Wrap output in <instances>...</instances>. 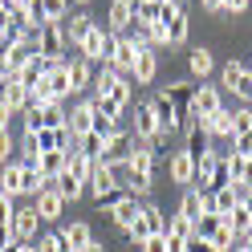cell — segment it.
<instances>
[{
	"label": "cell",
	"mask_w": 252,
	"mask_h": 252,
	"mask_svg": "<svg viewBox=\"0 0 252 252\" xmlns=\"http://www.w3.org/2000/svg\"><path fill=\"white\" fill-rule=\"evenodd\" d=\"M90 90L98 94V98H114L122 110L134 102V82L130 77H122V73H114L110 65H102L98 73H94V82H90Z\"/></svg>",
	"instance_id": "1"
},
{
	"label": "cell",
	"mask_w": 252,
	"mask_h": 252,
	"mask_svg": "<svg viewBox=\"0 0 252 252\" xmlns=\"http://www.w3.org/2000/svg\"><path fill=\"white\" fill-rule=\"evenodd\" d=\"M65 33H61V25H41L37 37H33V49L37 57H45L49 65H57V61H65Z\"/></svg>",
	"instance_id": "2"
},
{
	"label": "cell",
	"mask_w": 252,
	"mask_h": 252,
	"mask_svg": "<svg viewBox=\"0 0 252 252\" xmlns=\"http://www.w3.org/2000/svg\"><path fill=\"white\" fill-rule=\"evenodd\" d=\"M134 53H138V45H130L122 33H118V37L110 33V53H106L102 65H110V69L122 73V77H130V69H134Z\"/></svg>",
	"instance_id": "3"
},
{
	"label": "cell",
	"mask_w": 252,
	"mask_h": 252,
	"mask_svg": "<svg viewBox=\"0 0 252 252\" xmlns=\"http://www.w3.org/2000/svg\"><path fill=\"white\" fill-rule=\"evenodd\" d=\"M106 53H110V33H106L98 21H94V25H90V33L77 41V57H86L90 65H94V61H106Z\"/></svg>",
	"instance_id": "4"
},
{
	"label": "cell",
	"mask_w": 252,
	"mask_h": 252,
	"mask_svg": "<svg viewBox=\"0 0 252 252\" xmlns=\"http://www.w3.org/2000/svg\"><path fill=\"white\" fill-rule=\"evenodd\" d=\"M147 106H151V114H155V122H159V130H163V138H167V134H175V130H183V126H187V118H183L179 110H175V106H171V102L163 98V94H159V98H147Z\"/></svg>",
	"instance_id": "5"
},
{
	"label": "cell",
	"mask_w": 252,
	"mask_h": 252,
	"mask_svg": "<svg viewBox=\"0 0 252 252\" xmlns=\"http://www.w3.org/2000/svg\"><path fill=\"white\" fill-rule=\"evenodd\" d=\"M86 187L94 191V199H102L106 191H114V187H118V171H114V163H110V159H94Z\"/></svg>",
	"instance_id": "6"
},
{
	"label": "cell",
	"mask_w": 252,
	"mask_h": 252,
	"mask_svg": "<svg viewBox=\"0 0 252 252\" xmlns=\"http://www.w3.org/2000/svg\"><path fill=\"white\" fill-rule=\"evenodd\" d=\"M25 138L37 147V155H45V151H65V147L73 143V134L65 130V126H41L37 134H25Z\"/></svg>",
	"instance_id": "7"
},
{
	"label": "cell",
	"mask_w": 252,
	"mask_h": 252,
	"mask_svg": "<svg viewBox=\"0 0 252 252\" xmlns=\"http://www.w3.org/2000/svg\"><path fill=\"white\" fill-rule=\"evenodd\" d=\"M155 77H159V53H155L151 45H138V53H134V69H130V82H134V86H151Z\"/></svg>",
	"instance_id": "8"
},
{
	"label": "cell",
	"mask_w": 252,
	"mask_h": 252,
	"mask_svg": "<svg viewBox=\"0 0 252 252\" xmlns=\"http://www.w3.org/2000/svg\"><path fill=\"white\" fill-rule=\"evenodd\" d=\"M191 126H195L199 134H208V138H232V110H228V106H220L216 114L195 118Z\"/></svg>",
	"instance_id": "9"
},
{
	"label": "cell",
	"mask_w": 252,
	"mask_h": 252,
	"mask_svg": "<svg viewBox=\"0 0 252 252\" xmlns=\"http://www.w3.org/2000/svg\"><path fill=\"white\" fill-rule=\"evenodd\" d=\"M163 236H167V252H183L187 240L195 236V224H191V220H183V216H167Z\"/></svg>",
	"instance_id": "10"
},
{
	"label": "cell",
	"mask_w": 252,
	"mask_h": 252,
	"mask_svg": "<svg viewBox=\"0 0 252 252\" xmlns=\"http://www.w3.org/2000/svg\"><path fill=\"white\" fill-rule=\"evenodd\" d=\"M134 138L151 143L155 151H159V143H163V130H159V122H155V114H151V106H147V102L134 110Z\"/></svg>",
	"instance_id": "11"
},
{
	"label": "cell",
	"mask_w": 252,
	"mask_h": 252,
	"mask_svg": "<svg viewBox=\"0 0 252 252\" xmlns=\"http://www.w3.org/2000/svg\"><path fill=\"white\" fill-rule=\"evenodd\" d=\"M37 224H41V216L33 212V203L29 208H17V216H12V236H17V244H33L37 240Z\"/></svg>",
	"instance_id": "12"
},
{
	"label": "cell",
	"mask_w": 252,
	"mask_h": 252,
	"mask_svg": "<svg viewBox=\"0 0 252 252\" xmlns=\"http://www.w3.org/2000/svg\"><path fill=\"white\" fill-rule=\"evenodd\" d=\"M41 82H45V90H49V98H53V102H65L69 94H73V86H69V69H65V61H57V65H49V73H45Z\"/></svg>",
	"instance_id": "13"
},
{
	"label": "cell",
	"mask_w": 252,
	"mask_h": 252,
	"mask_svg": "<svg viewBox=\"0 0 252 252\" xmlns=\"http://www.w3.org/2000/svg\"><path fill=\"white\" fill-rule=\"evenodd\" d=\"M33 212L41 216V220H61V212H65V199L57 195V187H45V191H37L33 195Z\"/></svg>",
	"instance_id": "14"
},
{
	"label": "cell",
	"mask_w": 252,
	"mask_h": 252,
	"mask_svg": "<svg viewBox=\"0 0 252 252\" xmlns=\"http://www.w3.org/2000/svg\"><path fill=\"white\" fill-rule=\"evenodd\" d=\"M224 106L220 98V86H195V98H191V118H208Z\"/></svg>",
	"instance_id": "15"
},
{
	"label": "cell",
	"mask_w": 252,
	"mask_h": 252,
	"mask_svg": "<svg viewBox=\"0 0 252 252\" xmlns=\"http://www.w3.org/2000/svg\"><path fill=\"white\" fill-rule=\"evenodd\" d=\"M163 98L179 110L183 118H191V98H195V82H171L167 90H163Z\"/></svg>",
	"instance_id": "16"
},
{
	"label": "cell",
	"mask_w": 252,
	"mask_h": 252,
	"mask_svg": "<svg viewBox=\"0 0 252 252\" xmlns=\"http://www.w3.org/2000/svg\"><path fill=\"white\" fill-rule=\"evenodd\" d=\"M134 25V0H114L110 4V21H106V33H126V29Z\"/></svg>",
	"instance_id": "17"
},
{
	"label": "cell",
	"mask_w": 252,
	"mask_h": 252,
	"mask_svg": "<svg viewBox=\"0 0 252 252\" xmlns=\"http://www.w3.org/2000/svg\"><path fill=\"white\" fill-rule=\"evenodd\" d=\"M138 216H143V203H138L134 195H126V199H118L114 208H110V220H114V224H118L122 232H130Z\"/></svg>",
	"instance_id": "18"
},
{
	"label": "cell",
	"mask_w": 252,
	"mask_h": 252,
	"mask_svg": "<svg viewBox=\"0 0 252 252\" xmlns=\"http://www.w3.org/2000/svg\"><path fill=\"white\" fill-rule=\"evenodd\" d=\"M0 102H4L12 114H25V110H29V90L17 82V77H4V86H0Z\"/></svg>",
	"instance_id": "19"
},
{
	"label": "cell",
	"mask_w": 252,
	"mask_h": 252,
	"mask_svg": "<svg viewBox=\"0 0 252 252\" xmlns=\"http://www.w3.org/2000/svg\"><path fill=\"white\" fill-rule=\"evenodd\" d=\"M65 69H69V86H73V94H82V90H90V82H94V65L86 57H65Z\"/></svg>",
	"instance_id": "20"
},
{
	"label": "cell",
	"mask_w": 252,
	"mask_h": 252,
	"mask_svg": "<svg viewBox=\"0 0 252 252\" xmlns=\"http://www.w3.org/2000/svg\"><path fill=\"white\" fill-rule=\"evenodd\" d=\"M25 167L21 163H4L0 167V195H8V199H17V195H25Z\"/></svg>",
	"instance_id": "21"
},
{
	"label": "cell",
	"mask_w": 252,
	"mask_h": 252,
	"mask_svg": "<svg viewBox=\"0 0 252 252\" xmlns=\"http://www.w3.org/2000/svg\"><path fill=\"white\" fill-rule=\"evenodd\" d=\"M61 240H65V252H86L90 240H94V228L82 224V220H77V224H65L61 228Z\"/></svg>",
	"instance_id": "22"
},
{
	"label": "cell",
	"mask_w": 252,
	"mask_h": 252,
	"mask_svg": "<svg viewBox=\"0 0 252 252\" xmlns=\"http://www.w3.org/2000/svg\"><path fill=\"white\" fill-rule=\"evenodd\" d=\"M167 171H171V183L191 187V179H195V159H191L187 151H175V155H171V163H167Z\"/></svg>",
	"instance_id": "23"
},
{
	"label": "cell",
	"mask_w": 252,
	"mask_h": 252,
	"mask_svg": "<svg viewBox=\"0 0 252 252\" xmlns=\"http://www.w3.org/2000/svg\"><path fill=\"white\" fill-rule=\"evenodd\" d=\"M94 126V110H90V102H77L73 110H65V130L77 138V134H86Z\"/></svg>",
	"instance_id": "24"
},
{
	"label": "cell",
	"mask_w": 252,
	"mask_h": 252,
	"mask_svg": "<svg viewBox=\"0 0 252 252\" xmlns=\"http://www.w3.org/2000/svg\"><path fill=\"white\" fill-rule=\"evenodd\" d=\"M134 147V134H126V130H114L110 138H102V159H126Z\"/></svg>",
	"instance_id": "25"
},
{
	"label": "cell",
	"mask_w": 252,
	"mask_h": 252,
	"mask_svg": "<svg viewBox=\"0 0 252 252\" xmlns=\"http://www.w3.org/2000/svg\"><path fill=\"white\" fill-rule=\"evenodd\" d=\"M90 167H94V159H86V155L69 143V147H65V171H69L77 183H86V179H90Z\"/></svg>",
	"instance_id": "26"
},
{
	"label": "cell",
	"mask_w": 252,
	"mask_h": 252,
	"mask_svg": "<svg viewBox=\"0 0 252 252\" xmlns=\"http://www.w3.org/2000/svg\"><path fill=\"white\" fill-rule=\"evenodd\" d=\"M90 25H94L90 12H69V21L61 25V33H65V41H69V45H77V41L90 33Z\"/></svg>",
	"instance_id": "27"
},
{
	"label": "cell",
	"mask_w": 252,
	"mask_h": 252,
	"mask_svg": "<svg viewBox=\"0 0 252 252\" xmlns=\"http://www.w3.org/2000/svg\"><path fill=\"white\" fill-rule=\"evenodd\" d=\"M37 171L53 183L61 171H65V151H45V155H37Z\"/></svg>",
	"instance_id": "28"
},
{
	"label": "cell",
	"mask_w": 252,
	"mask_h": 252,
	"mask_svg": "<svg viewBox=\"0 0 252 252\" xmlns=\"http://www.w3.org/2000/svg\"><path fill=\"white\" fill-rule=\"evenodd\" d=\"M187 69H191V73L199 77V82H203V77H208V73L216 69V57H212V49H208V45L191 49V57H187Z\"/></svg>",
	"instance_id": "29"
},
{
	"label": "cell",
	"mask_w": 252,
	"mask_h": 252,
	"mask_svg": "<svg viewBox=\"0 0 252 252\" xmlns=\"http://www.w3.org/2000/svg\"><path fill=\"white\" fill-rule=\"evenodd\" d=\"M163 29H167V45H183V41H187V33H191V21H187V12L179 8V12H175V17H171Z\"/></svg>",
	"instance_id": "30"
},
{
	"label": "cell",
	"mask_w": 252,
	"mask_h": 252,
	"mask_svg": "<svg viewBox=\"0 0 252 252\" xmlns=\"http://www.w3.org/2000/svg\"><path fill=\"white\" fill-rule=\"evenodd\" d=\"M53 187H57V195L65 199V203H73V199H82V191H86V183H77L69 171H61V175L53 179Z\"/></svg>",
	"instance_id": "31"
},
{
	"label": "cell",
	"mask_w": 252,
	"mask_h": 252,
	"mask_svg": "<svg viewBox=\"0 0 252 252\" xmlns=\"http://www.w3.org/2000/svg\"><path fill=\"white\" fill-rule=\"evenodd\" d=\"M212 203H216V216H228L236 203H240V187H216V191H212Z\"/></svg>",
	"instance_id": "32"
},
{
	"label": "cell",
	"mask_w": 252,
	"mask_h": 252,
	"mask_svg": "<svg viewBox=\"0 0 252 252\" xmlns=\"http://www.w3.org/2000/svg\"><path fill=\"white\" fill-rule=\"evenodd\" d=\"M73 147L86 155V159H102V134H94V130H86V134H77L73 138Z\"/></svg>",
	"instance_id": "33"
},
{
	"label": "cell",
	"mask_w": 252,
	"mask_h": 252,
	"mask_svg": "<svg viewBox=\"0 0 252 252\" xmlns=\"http://www.w3.org/2000/svg\"><path fill=\"white\" fill-rule=\"evenodd\" d=\"M90 110H94V118H122V106L114 102V98H98V94H94V98H90Z\"/></svg>",
	"instance_id": "34"
},
{
	"label": "cell",
	"mask_w": 252,
	"mask_h": 252,
	"mask_svg": "<svg viewBox=\"0 0 252 252\" xmlns=\"http://www.w3.org/2000/svg\"><path fill=\"white\" fill-rule=\"evenodd\" d=\"M143 228H147L151 236L167 228V216H163V208H159V203H143Z\"/></svg>",
	"instance_id": "35"
},
{
	"label": "cell",
	"mask_w": 252,
	"mask_h": 252,
	"mask_svg": "<svg viewBox=\"0 0 252 252\" xmlns=\"http://www.w3.org/2000/svg\"><path fill=\"white\" fill-rule=\"evenodd\" d=\"M41 12H45V25H61L65 21V12H69V0H37Z\"/></svg>",
	"instance_id": "36"
},
{
	"label": "cell",
	"mask_w": 252,
	"mask_h": 252,
	"mask_svg": "<svg viewBox=\"0 0 252 252\" xmlns=\"http://www.w3.org/2000/svg\"><path fill=\"white\" fill-rule=\"evenodd\" d=\"M41 126H65V102H49V106H37Z\"/></svg>",
	"instance_id": "37"
},
{
	"label": "cell",
	"mask_w": 252,
	"mask_h": 252,
	"mask_svg": "<svg viewBox=\"0 0 252 252\" xmlns=\"http://www.w3.org/2000/svg\"><path fill=\"white\" fill-rule=\"evenodd\" d=\"M175 216L191 220V224L199 220V191H195V187H187V191H183V199H179V212H175Z\"/></svg>",
	"instance_id": "38"
},
{
	"label": "cell",
	"mask_w": 252,
	"mask_h": 252,
	"mask_svg": "<svg viewBox=\"0 0 252 252\" xmlns=\"http://www.w3.org/2000/svg\"><path fill=\"white\" fill-rule=\"evenodd\" d=\"M134 21L159 25V0H134Z\"/></svg>",
	"instance_id": "39"
},
{
	"label": "cell",
	"mask_w": 252,
	"mask_h": 252,
	"mask_svg": "<svg viewBox=\"0 0 252 252\" xmlns=\"http://www.w3.org/2000/svg\"><path fill=\"white\" fill-rule=\"evenodd\" d=\"M216 187H232V175H228V151H220V159L212 167V191Z\"/></svg>",
	"instance_id": "40"
},
{
	"label": "cell",
	"mask_w": 252,
	"mask_h": 252,
	"mask_svg": "<svg viewBox=\"0 0 252 252\" xmlns=\"http://www.w3.org/2000/svg\"><path fill=\"white\" fill-rule=\"evenodd\" d=\"M232 134H252V110L248 106L232 110Z\"/></svg>",
	"instance_id": "41"
},
{
	"label": "cell",
	"mask_w": 252,
	"mask_h": 252,
	"mask_svg": "<svg viewBox=\"0 0 252 252\" xmlns=\"http://www.w3.org/2000/svg\"><path fill=\"white\" fill-rule=\"evenodd\" d=\"M244 69H248L244 61H228V65L220 69V86H224V90H232L236 82H240V73H244Z\"/></svg>",
	"instance_id": "42"
},
{
	"label": "cell",
	"mask_w": 252,
	"mask_h": 252,
	"mask_svg": "<svg viewBox=\"0 0 252 252\" xmlns=\"http://www.w3.org/2000/svg\"><path fill=\"white\" fill-rule=\"evenodd\" d=\"M228 175H232V187H240L244 175H248V159H240V155L228 151Z\"/></svg>",
	"instance_id": "43"
},
{
	"label": "cell",
	"mask_w": 252,
	"mask_h": 252,
	"mask_svg": "<svg viewBox=\"0 0 252 252\" xmlns=\"http://www.w3.org/2000/svg\"><path fill=\"white\" fill-rule=\"evenodd\" d=\"M37 252H65V240H61V232H45L41 240H33Z\"/></svg>",
	"instance_id": "44"
},
{
	"label": "cell",
	"mask_w": 252,
	"mask_h": 252,
	"mask_svg": "<svg viewBox=\"0 0 252 252\" xmlns=\"http://www.w3.org/2000/svg\"><path fill=\"white\" fill-rule=\"evenodd\" d=\"M228 147H232V155H240V159H252V134H232Z\"/></svg>",
	"instance_id": "45"
},
{
	"label": "cell",
	"mask_w": 252,
	"mask_h": 252,
	"mask_svg": "<svg viewBox=\"0 0 252 252\" xmlns=\"http://www.w3.org/2000/svg\"><path fill=\"white\" fill-rule=\"evenodd\" d=\"M232 94H236L240 102H252V69H244V73H240V82L232 86Z\"/></svg>",
	"instance_id": "46"
},
{
	"label": "cell",
	"mask_w": 252,
	"mask_h": 252,
	"mask_svg": "<svg viewBox=\"0 0 252 252\" xmlns=\"http://www.w3.org/2000/svg\"><path fill=\"white\" fill-rule=\"evenodd\" d=\"M12 151H17V143H12L8 126H0V163H12Z\"/></svg>",
	"instance_id": "47"
},
{
	"label": "cell",
	"mask_w": 252,
	"mask_h": 252,
	"mask_svg": "<svg viewBox=\"0 0 252 252\" xmlns=\"http://www.w3.org/2000/svg\"><path fill=\"white\" fill-rule=\"evenodd\" d=\"M138 248H143V252H167V236H163V232H155V236H147Z\"/></svg>",
	"instance_id": "48"
},
{
	"label": "cell",
	"mask_w": 252,
	"mask_h": 252,
	"mask_svg": "<svg viewBox=\"0 0 252 252\" xmlns=\"http://www.w3.org/2000/svg\"><path fill=\"white\" fill-rule=\"evenodd\" d=\"M90 130H94V134H102V138H110V134L118 130V122H114V118H94Z\"/></svg>",
	"instance_id": "49"
},
{
	"label": "cell",
	"mask_w": 252,
	"mask_h": 252,
	"mask_svg": "<svg viewBox=\"0 0 252 252\" xmlns=\"http://www.w3.org/2000/svg\"><path fill=\"white\" fill-rule=\"evenodd\" d=\"M12 216H17V199L0 195V224H12Z\"/></svg>",
	"instance_id": "50"
},
{
	"label": "cell",
	"mask_w": 252,
	"mask_h": 252,
	"mask_svg": "<svg viewBox=\"0 0 252 252\" xmlns=\"http://www.w3.org/2000/svg\"><path fill=\"white\" fill-rule=\"evenodd\" d=\"M0 252H17V236L8 224H0Z\"/></svg>",
	"instance_id": "51"
},
{
	"label": "cell",
	"mask_w": 252,
	"mask_h": 252,
	"mask_svg": "<svg viewBox=\"0 0 252 252\" xmlns=\"http://www.w3.org/2000/svg\"><path fill=\"white\" fill-rule=\"evenodd\" d=\"M252 0H220V12H248Z\"/></svg>",
	"instance_id": "52"
},
{
	"label": "cell",
	"mask_w": 252,
	"mask_h": 252,
	"mask_svg": "<svg viewBox=\"0 0 252 252\" xmlns=\"http://www.w3.org/2000/svg\"><path fill=\"white\" fill-rule=\"evenodd\" d=\"M199 216H216V203H212V191H199Z\"/></svg>",
	"instance_id": "53"
},
{
	"label": "cell",
	"mask_w": 252,
	"mask_h": 252,
	"mask_svg": "<svg viewBox=\"0 0 252 252\" xmlns=\"http://www.w3.org/2000/svg\"><path fill=\"white\" fill-rule=\"evenodd\" d=\"M240 203H244V208L252 212V187H240Z\"/></svg>",
	"instance_id": "54"
},
{
	"label": "cell",
	"mask_w": 252,
	"mask_h": 252,
	"mask_svg": "<svg viewBox=\"0 0 252 252\" xmlns=\"http://www.w3.org/2000/svg\"><path fill=\"white\" fill-rule=\"evenodd\" d=\"M8 118H12V110H8L4 102H0V126H8Z\"/></svg>",
	"instance_id": "55"
},
{
	"label": "cell",
	"mask_w": 252,
	"mask_h": 252,
	"mask_svg": "<svg viewBox=\"0 0 252 252\" xmlns=\"http://www.w3.org/2000/svg\"><path fill=\"white\" fill-rule=\"evenodd\" d=\"M199 4L208 8V12H220V0H199Z\"/></svg>",
	"instance_id": "56"
},
{
	"label": "cell",
	"mask_w": 252,
	"mask_h": 252,
	"mask_svg": "<svg viewBox=\"0 0 252 252\" xmlns=\"http://www.w3.org/2000/svg\"><path fill=\"white\" fill-rule=\"evenodd\" d=\"M4 77H8V65H4V53H0V86H4Z\"/></svg>",
	"instance_id": "57"
},
{
	"label": "cell",
	"mask_w": 252,
	"mask_h": 252,
	"mask_svg": "<svg viewBox=\"0 0 252 252\" xmlns=\"http://www.w3.org/2000/svg\"><path fill=\"white\" fill-rule=\"evenodd\" d=\"M86 252H106V248H102L98 240H90V248H86Z\"/></svg>",
	"instance_id": "58"
},
{
	"label": "cell",
	"mask_w": 252,
	"mask_h": 252,
	"mask_svg": "<svg viewBox=\"0 0 252 252\" xmlns=\"http://www.w3.org/2000/svg\"><path fill=\"white\" fill-rule=\"evenodd\" d=\"M17 252H37V244H17Z\"/></svg>",
	"instance_id": "59"
},
{
	"label": "cell",
	"mask_w": 252,
	"mask_h": 252,
	"mask_svg": "<svg viewBox=\"0 0 252 252\" xmlns=\"http://www.w3.org/2000/svg\"><path fill=\"white\" fill-rule=\"evenodd\" d=\"M4 25H8V17H4V12H0V33H4Z\"/></svg>",
	"instance_id": "60"
},
{
	"label": "cell",
	"mask_w": 252,
	"mask_h": 252,
	"mask_svg": "<svg viewBox=\"0 0 252 252\" xmlns=\"http://www.w3.org/2000/svg\"><path fill=\"white\" fill-rule=\"evenodd\" d=\"M77 4H90V0H77Z\"/></svg>",
	"instance_id": "61"
},
{
	"label": "cell",
	"mask_w": 252,
	"mask_h": 252,
	"mask_svg": "<svg viewBox=\"0 0 252 252\" xmlns=\"http://www.w3.org/2000/svg\"><path fill=\"white\" fill-rule=\"evenodd\" d=\"M17 4H29V0H17Z\"/></svg>",
	"instance_id": "62"
},
{
	"label": "cell",
	"mask_w": 252,
	"mask_h": 252,
	"mask_svg": "<svg viewBox=\"0 0 252 252\" xmlns=\"http://www.w3.org/2000/svg\"><path fill=\"white\" fill-rule=\"evenodd\" d=\"M0 167H4V163H0Z\"/></svg>",
	"instance_id": "63"
}]
</instances>
